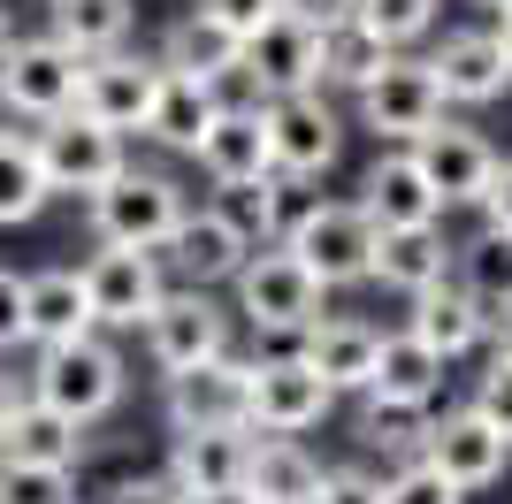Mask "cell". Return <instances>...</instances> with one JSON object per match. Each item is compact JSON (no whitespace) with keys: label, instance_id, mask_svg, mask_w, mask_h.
<instances>
[{"label":"cell","instance_id":"6da1fadb","mask_svg":"<svg viewBox=\"0 0 512 504\" xmlns=\"http://www.w3.org/2000/svg\"><path fill=\"white\" fill-rule=\"evenodd\" d=\"M23 398H39L46 413L77 420V428H100V420L130 398V367L100 329L77 336V344H39V352H31V375H23Z\"/></svg>","mask_w":512,"mask_h":504},{"label":"cell","instance_id":"7a4b0ae2","mask_svg":"<svg viewBox=\"0 0 512 504\" xmlns=\"http://www.w3.org/2000/svg\"><path fill=\"white\" fill-rule=\"evenodd\" d=\"M184 207H192V191L176 184L169 168H138V161H130L107 191H92V199H85V230H92V245L161 252V245H169V230L184 222Z\"/></svg>","mask_w":512,"mask_h":504},{"label":"cell","instance_id":"3957f363","mask_svg":"<svg viewBox=\"0 0 512 504\" xmlns=\"http://www.w3.org/2000/svg\"><path fill=\"white\" fill-rule=\"evenodd\" d=\"M253 245L260 237L237 199H192L161 245V268H169V283H192V291H230V275L253 260Z\"/></svg>","mask_w":512,"mask_h":504},{"label":"cell","instance_id":"277c9868","mask_svg":"<svg viewBox=\"0 0 512 504\" xmlns=\"http://www.w3.org/2000/svg\"><path fill=\"white\" fill-rule=\"evenodd\" d=\"M321 298H329V291H321L283 245H253V260L230 275V314L245 321L253 336H283V344L321 321Z\"/></svg>","mask_w":512,"mask_h":504},{"label":"cell","instance_id":"5b68a950","mask_svg":"<svg viewBox=\"0 0 512 504\" xmlns=\"http://www.w3.org/2000/svg\"><path fill=\"white\" fill-rule=\"evenodd\" d=\"M146 359L153 375H184V367H207V359H222L237 344V314L222 306L214 291H192V283H169L161 291V306L146 314Z\"/></svg>","mask_w":512,"mask_h":504},{"label":"cell","instance_id":"8992f818","mask_svg":"<svg viewBox=\"0 0 512 504\" xmlns=\"http://www.w3.org/2000/svg\"><path fill=\"white\" fill-rule=\"evenodd\" d=\"M77 77L85 62L46 31H16L0 54V123H54L77 107Z\"/></svg>","mask_w":512,"mask_h":504},{"label":"cell","instance_id":"52a82bcc","mask_svg":"<svg viewBox=\"0 0 512 504\" xmlns=\"http://www.w3.org/2000/svg\"><path fill=\"white\" fill-rule=\"evenodd\" d=\"M77 275H85V306L100 336H138L169 291L161 252H138V245H92V260H77Z\"/></svg>","mask_w":512,"mask_h":504},{"label":"cell","instance_id":"ba28073f","mask_svg":"<svg viewBox=\"0 0 512 504\" xmlns=\"http://www.w3.org/2000/svg\"><path fill=\"white\" fill-rule=\"evenodd\" d=\"M31 146H39V168H46V191H54V199H92V191H107L130 168V138L85 123L77 107L54 115V123H31Z\"/></svg>","mask_w":512,"mask_h":504},{"label":"cell","instance_id":"9c48e42d","mask_svg":"<svg viewBox=\"0 0 512 504\" xmlns=\"http://www.w3.org/2000/svg\"><path fill=\"white\" fill-rule=\"evenodd\" d=\"M329 413H337V390L291 344L283 352H253V390H245V428L253 436H306Z\"/></svg>","mask_w":512,"mask_h":504},{"label":"cell","instance_id":"30bf717a","mask_svg":"<svg viewBox=\"0 0 512 504\" xmlns=\"http://www.w3.org/2000/svg\"><path fill=\"white\" fill-rule=\"evenodd\" d=\"M352 107H360V123L375 130L383 146H413L421 130L444 123V84L428 69V54L421 62H413V54H390V62L375 69V84L352 92Z\"/></svg>","mask_w":512,"mask_h":504},{"label":"cell","instance_id":"8fae6325","mask_svg":"<svg viewBox=\"0 0 512 504\" xmlns=\"http://www.w3.org/2000/svg\"><path fill=\"white\" fill-rule=\"evenodd\" d=\"M153 92H161V54L115 46L100 62H85V77H77V115L100 123V130H115V138H146Z\"/></svg>","mask_w":512,"mask_h":504},{"label":"cell","instance_id":"7c38bea8","mask_svg":"<svg viewBox=\"0 0 512 504\" xmlns=\"http://www.w3.org/2000/svg\"><path fill=\"white\" fill-rule=\"evenodd\" d=\"M260 123H268V153H276L283 176H306L321 184L344 153V115L329 107V92H283V100H260Z\"/></svg>","mask_w":512,"mask_h":504},{"label":"cell","instance_id":"4fadbf2b","mask_svg":"<svg viewBox=\"0 0 512 504\" xmlns=\"http://www.w3.org/2000/svg\"><path fill=\"white\" fill-rule=\"evenodd\" d=\"M283 252L314 275L321 291H344V283H367V260H375V222H367L352 199H321Z\"/></svg>","mask_w":512,"mask_h":504},{"label":"cell","instance_id":"5bb4252c","mask_svg":"<svg viewBox=\"0 0 512 504\" xmlns=\"http://www.w3.org/2000/svg\"><path fill=\"white\" fill-rule=\"evenodd\" d=\"M245 390H253V359H207V367H184V375H161V420L169 436H192V428H245Z\"/></svg>","mask_w":512,"mask_h":504},{"label":"cell","instance_id":"9a60e30c","mask_svg":"<svg viewBox=\"0 0 512 504\" xmlns=\"http://www.w3.org/2000/svg\"><path fill=\"white\" fill-rule=\"evenodd\" d=\"M421 459L444 474L451 489H490V482H505V466H512V436L497 428V420H482L474 405H459V413H444V420H428L421 428Z\"/></svg>","mask_w":512,"mask_h":504},{"label":"cell","instance_id":"2e32d148","mask_svg":"<svg viewBox=\"0 0 512 504\" xmlns=\"http://www.w3.org/2000/svg\"><path fill=\"white\" fill-rule=\"evenodd\" d=\"M253 100H283V92H321V23L299 16H268L245 39V62H237Z\"/></svg>","mask_w":512,"mask_h":504},{"label":"cell","instance_id":"e0dca14e","mask_svg":"<svg viewBox=\"0 0 512 504\" xmlns=\"http://www.w3.org/2000/svg\"><path fill=\"white\" fill-rule=\"evenodd\" d=\"M199 176H207L222 199L253 191L260 176H276V153H268V123H260V100H222V115L207 123V138L192 146Z\"/></svg>","mask_w":512,"mask_h":504},{"label":"cell","instance_id":"ac0fdd59","mask_svg":"<svg viewBox=\"0 0 512 504\" xmlns=\"http://www.w3.org/2000/svg\"><path fill=\"white\" fill-rule=\"evenodd\" d=\"M406 153H413V168L428 176V191H436L444 207H482V191H490V176H497V146L467 123L421 130Z\"/></svg>","mask_w":512,"mask_h":504},{"label":"cell","instance_id":"d6986e66","mask_svg":"<svg viewBox=\"0 0 512 504\" xmlns=\"http://www.w3.org/2000/svg\"><path fill=\"white\" fill-rule=\"evenodd\" d=\"M291 352H299L306 367L337 390V398H360L367 375H375V352H383V329L360 321V314H321L314 329L291 336Z\"/></svg>","mask_w":512,"mask_h":504},{"label":"cell","instance_id":"ffe728a7","mask_svg":"<svg viewBox=\"0 0 512 504\" xmlns=\"http://www.w3.org/2000/svg\"><path fill=\"white\" fill-rule=\"evenodd\" d=\"M428 69L444 84V107H490V100H505V84H512V62L497 46V31H444Z\"/></svg>","mask_w":512,"mask_h":504},{"label":"cell","instance_id":"44dd1931","mask_svg":"<svg viewBox=\"0 0 512 504\" xmlns=\"http://www.w3.org/2000/svg\"><path fill=\"white\" fill-rule=\"evenodd\" d=\"M352 207H360L375 230H428V222H444V199L428 191V176L413 168L406 146H390L383 161L367 168V184H360Z\"/></svg>","mask_w":512,"mask_h":504},{"label":"cell","instance_id":"7402d4cb","mask_svg":"<svg viewBox=\"0 0 512 504\" xmlns=\"http://www.w3.org/2000/svg\"><path fill=\"white\" fill-rule=\"evenodd\" d=\"M245 466H253V428H192V436H169V474L184 497H207V489H245Z\"/></svg>","mask_w":512,"mask_h":504},{"label":"cell","instance_id":"603a6c76","mask_svg":"<svg viewBox=\"0 0 512 504\" xmlns=\"http://www.w3.org/2000/svg\"><path fill=\"white\" fill-rule=\"evenodd\" d=\"M436 390H444V359L428 352L421 336L390 329L360 398H367V405H383V413H428V405H436Z\"/></svg>","mask_w":512,"mask_h":504},{"label":"cell","instance_id":"cb8c5ba5","mask_svg":"<svg viewBox=\"0 0 512 504\" xmlns=\"http://www.w3.org/2000/svg\"><path fill=\"white\" fill-rule=\"evenodd\" d=\"M92 336V306H85V275L77 268H31L23 275V344H77Z\"/></svg>","mask_w":512,"mask_h":504},{"label":"cell","instance_id":"d4e9b609","mask_svg":"<svg viewBox=\"0 0 512 504\" xmlns=\"http://www.w3.org/2000/svg\"><path fill=\"white\" fill-rule=\"evenodd\" d=\"M367 283H383L398 298H421L436 283H451V245L444 230H375V260H367Z\"/></svg>","mask_w":512,"mask_h":504},{"label":"cell","instance_id":"484cf974","mask_svg":"<svg viewBox=\"0 0 512 504\" xmlns=\"http://www.w3.org/2000/svg\"><path fill=\"white\" fill-rule=\"evenodd\" d=\"M85 451H92V428L46 413L39 398H16V413L0 428V459H16V466H69V474H77Z\"/></svg>","mask_w":512,"mask_h":504},{"label":"cell","instance_id":"4316f807","mask_svg":"<svg viewBox=\"0 0 512 504\" xmlns=\"http://www.w3.org/2000/svg\"><path fill=\"white\" fill-rule=\"evenodd\" d=\"M237 62H245V46H237L222 23H207L199 8H184V16L161 31V69H176V77H199V84H214V92H237Z\"/></svg>","mask_w":512,"mask_h":504},{"label":"cell","instance_id":"83f0119b","mask_svg":"<svg viewBox=\"0 0 512 504\" xmlns=\"http://www.w3.org/2000/svg\"><path fill=\"white\" fill-rule=\"evenodd\" d=\"M406 336H421L428 352L451 367V359H467V352H482V344H490V314H482V306H474L459 283H436V291L413 298Z\"/></svg>","mask_w":512,"mask_h":504},{"label":"cell","instance_id":"f1b7e54d","mask_svg":"<svg viewBox=\"0 0 512 504\" xmlns=\"http://www.w3.org/2000/svg\"><path fill=\"white\" fill-rule=\"evenodd\" d=\"M214 115H222V92H214V84L161 69V92H153V115H146V146L176 153V161H192V146L207 138Z\"/></svg>","mask_w":512,"mask_h":504},{"label":"cell","instance_id":"f546056e","mask_svg":"<svg viewBox=\"0 0 512 504\" xmlns=\"http://www.w3.org/2000/svg\"><path fill=\"white\" fill-rule=\"evenodd\" d=\"M39 8H46V39H62L77 62H100L138 31V0H39Z\"/></svg>","mask_w":512,"mask_h":504},{"label":"cell","instance_id":"4dcf8cb0","mask_svg":"<svg viewBox=\"0 0 512 504\" xmlns=\"http://www.w3.org/2000/svg\"><path fill=\"white\" fill-rule=\"evenodd\" d=\"M245 489L260 504H314L321 489V459L299 436H253V466H245Z\"/></svg>","mask_w":512,"mask_h":504},{"label":"cell","instance_id":"1f68e13d","mask_svg":"<svg viewBox=\"0 0 512 504\" xmlns=\"http://www.w3.org/2000/svg\"><path fill=\"white\" fill-rule=\"evenodd\" d=\"M54 207L46 191V168H39V146H31V123H0V230H23Z\"/></svg>","mask_w":512,"mask_h":504},{"label":"cell","instance_id":"d6a6232c","mask_svg":"<svg viewBox=\"0 0 512 504\" xmlns=\"http://www.w3.org/2000/svg\"><path fill=\"white\" fill-rule=\"evenodd\" d=\"M383 62H390V46L375 39L352 8H344L337 23H321V92H367Z\"/></svg>","mask_w":512,"mask_h":504},{"label":"cell","instance_id":"836d02e7","mask_svg":"<svg viewBox=\"0 0 512 504\" xmlns=\"http://www.w3.org/2000/svg\"><path fill=\"white\" fill-rule=\"evenodd\" d=\"M237 207H245V222H253L260 245H291L299 222L321 207V191L306 184V176H283V168H276V176H260L253 191H237Z\"/></svg>","mask_w":512,"mask_h":504},{"label":"cell","instance_id":"e575fe53","mask_svg":"<svg viewBox=\"0 0 512 504\" xmlns=\"http://www.w3.org/2000/svg\"><path fill=\"white\" fill-rule=\"evenodd\" d=\"M451 283H459L482 314L512 306V237L482 230V237H467V245H451Z\"/></svg>","mask_w":512,"mask_h":504},{"label":"cell","instance_id":"d590c367","mask_svg":"<svg viewBox=\"0 0 512 504\" xmlns=\"http://www.w3.org/2000/svg\"><path fill=\"white\" fill-rule=\"evenodd\" d=\"M436 8H444V0H352V16H360L390 54H406L413 39H428V31H436Z\"/></svg>","mask_w":512,"mask_h":504},{"label":"cell","instance_id":"8d00e7d4","mask_svg":"<svg viewBox=\"0 0 512 504\" xmlns=\"http://www.w3.org/2000/svg\"><path fill=\"white\" fill-rule=\"evenodd\" d=\"M0 504H77V474H69V466L0 459Z\"/></svg>","mask_w":512,"mask_h":504},{"label":"cell","instance_id":"74e56055","mask_svg":"<svg viewBox=\"0 0 512 504\" xmlns=\"http://www.w3.org/2000/svg\"><path fill=\"white\" fill-rule=\"evenodd\" d=\"M383 504H467V489H451L428 459H406L383 474Z\"/></svg>","mask_w":512,"mask_h":504},{"label":"cell","instance_id":"f35d334b","mask_svg":"<svg viewBox=\"0 0 512 504\" xmlns=\"http://www.w3.org/2000/svg\"><path fill=\"white\" fill-rule=\"evenodd\" d=\"M314 504H383V474H367V466H321Z\"/></svg>","mask_w":512,"mask_h":504},{"label":"cell","instance_id":"ab89813d","mask_svg":"<svg viewBox=\"0 0 512 504\" xmlns=\"http://www.w3.org/2000/svg\"><path fill=\"white\" fill-rule=\"evenodd\" d=\"M199 16H207V23H222V31H230V39L245 46V39H253V31H260L268 16H283V0H199Z\"/></svg>","mask_w":512,"mask_h":504},{"label":"cell","instance_id":"60d3db41","mask_svg":"<svg viewBox=\"0 0 512 504\" xmlns=\"http://www.w3.org/2000/svg\"><path fill=\"white\" fill-rule=\"evenodd\" d=\"M474 413L497 420V428L512 436V359H497V352H490V367H482V390H474Z\"/></svg>","mask_w":512,"mask_h":504},{"label":"cell","instance_id":"b9f144b4","mask_svg":"<svg viewBox=\"0 0 512 504\" xmlns=\"http://www.w3.org/2000/svg\"><path fill=\"white\" fill-rule=\"evenodd\" d=\"M100 504H192L169 474H123V482H107Z\"/></svg>","mask_w":512,"mask_h":504},{"label":"cell","instance_id":"7bdbcfd3","mask_svg":"<svg viewBox=\"0 0 512 504\" xmlns=\"http://www.w3.org/2000/svg\"><path fill=\"white\" fill-rule=\"evenodd\" d=\"M8 352H31L23 344V275L16 268H0V359Z\"/></svg>","mask_w":512,"mask_h":504},{"label":"cell","instance_id":"ee69618b","mask_svg":"<svg viewBox=\"0 0 512 504\" xmlns=\"http://www.w3.org/2000/svg\"><path fill=\"white\" fill-rule=\"evenodd\" d=\"M482 230H497V237H512V161H497V176H490V191H482Z\"/></svg>","mask_w":512,"mask_h":504},{"label":"cell","instance_id":"f6af8a7d","mask_svg":"<svg viewBox=\"0 0 512 504\" xmlns=\"http://www.w3.org/2000/svg\"><path fill=\"white\" fill-rule=\"evenodd\" d=\"M352 0H283V16H299V23H337Z\"/></svg>","mask_w":512,"mask_h":504},{"label":"cell","instance_id":"bcb514c9","mask_svg":"<svg viewBox=\"0 0 512 504\" xmlns=\"http://www.w3.org/2000/svg\"><path fill=\"white\" fill-rule=\"evenodd\" d=\"M490 336H497V359H512V306H497V314H490Z\"/></svg>","mask_w":512,"mask_h":504},{"label":"cell","instance_id":"7dc6e473","mask_svg":"<svg viewBox=\"0 0 512 504\" xmlns=\"http://www.w3.org/2000/svg\"><path fill=\"white\" fill-rule=\"evenodd\" d=\"M16 398H23V382L0 367V428H8V413H16Z\"/></svg>","mask_w":512,"mask_h":504},{"label":"cell","instance_id":"c3c4849f","mask_svg":"<svg viewBox=\"0 0 512 504\" xmlns=\"http://www.w3.org/2000/svg\"><path fill=\"white\" fill-rule=\"evenodd\" d=\"M192 504H260L253 489H207V497H192Z\"/></svg>","mask_w":512,"mask_h":504},{"label":"cell","instance_id":"681fc988","mask_svg":"<svg viewBox=\"0 0 512 504\" xmlns=\"http://www.w3.org/2000/svg\"><path fill=\"white\" fill-rule=\"evenodd\" d=\"M497 46H505V62H512V8L497 16Z\"/></svg>","mask_w":512,"mask_h":504},{"label":"cell","instance_id":"f907efd6","mask_svg":"<svg viewBox=\"0 0 512 504\" xmlns=\"http://www.w3.org/2000/svg\"><path fill=\"white\" fill-rule=\"evenodd\" d=\"M8 39H16V23H8V8H0V54H8Z\"/></svg>","mask_w":512,"mask_h":504},{"label":"cell","instance_id":"816d5d0a","mask_svg":"<svg viewBox=\"0 0 512 504\" xmlns=\"http://www.w3.org/2000/svg\"><path fill=\"white\" fill-rule=\"evenodd\" d=\"M474 8H497V16H505V8H512V0H474Z\"/></svg>","mask_w":512,"mask_h":504}]
</instances>
